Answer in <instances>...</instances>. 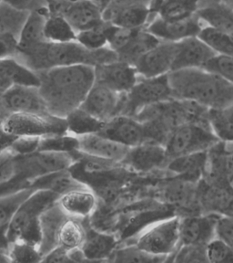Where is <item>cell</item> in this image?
I'll return each instance as SVG.
<instances>
[{"instance_id":"1","label":"cell","mask_w":233,"mask_h":263,"mask_svg":"<svg viewBox=\"0 0 233 263\" xmlns=\"http://www.w3.org/2000/svg\"><path fill=\"white\" fill-rule=\"evenodd\" d=\"M37 73L40 82L38 90L47 110L60 118L81 106L95 83L93 66H64Z\"/></svg>"},{"instance_id":"2","label":"cell","mask_w":233,"mask_h":263,"mask_svg":"<svg viewBox=\"0 0 233 263\" xmlns=\"http://www.w3.org/2000/svg\"><path fill=\"white\" fill-rule=\"evenodd\" d=\"M15 58L35 72L71 65L96 66L119 60L117 53L109 47L90 50L78 41L49 42L27 50L16 51Z\"/></svg>"},{"instance_id":"3","label":"cell","mask_w":233,"mask_h":263,"mask_svg":"<svg viewBox=\"0 0 233 263\" xmlns=\"http://www.w3.org/2000/svg\"><path fill=\"white\" fill-rule=\"evenodd\" d=\"M173 98L197 103L208 110L233 103V84L203 68L174 70L168 73Z\"/></svg>"},{"instance_id":"4","label":"cell","mask_w":233,"mask_h":263,"mask_svg":"<svg viewBox=\"0 0 233 263\" xmlns=\"http://www.w3.org/2000/svg\"><path fill=\"white\" fill-rule=\"evenodd\" d=\"M58 196L45 189H36L16 210L8 225V242L24 241L38 247L40 245V218L46 210L56 204Z\"/></svg>"},{"instance_id":"5","label":"cell","mask_w":233,"mask_h":263,"mask_svg":"<svg viewBox=\"0 0 233 263\" xmlns=\"http://www.w3.org/2000/svg\"><path fill=\"white\" fill-rule=\"evenodd\" d=\"M219 141L211 128L198 123H185L171 132L164 146L168 160H172L188 154L207 151Z\"/></svg>"},{"instance_id":"6","label":"cell","mask_w":233,"mask_h":263,"mask_svg":"<svg viewBox=\"0 0 233 263\" xmlns=\"http://www.w3.org/2000/svg\"><path fill=\"white\" fill-rule=\"evenodd\" d=\"M172 99L173 95L168 74L154 78L139 77L133 88L123 95L119 115L134 117L145 107L167 102Z\"/></svg>"},{"instance_id":"7","label":"cell","mask_w":233,"mask_h":263,"mask_svg":"<svg viewBox=\"0 0 233 263\" xmlns=\"http://www.w3.org/2000/svg\"><path fill=\"white\" fill-rule=\"evenodd\" d=\"M3 126L5 131L15 137H44L68 133L65 118L50 114L25 112L8 115L4 119Z\"/></svg>"},{"instance_id":"8","label":"cell","mask_w":233,"mask_h":263,"mask_svg":"<svg viewBox=\"0 0 233 263\" xmlns=\"http://www.w3.org/2000/svg\"><path fill=\"white\" fill-rule=\"evenodd\" d=\"M179 218H170L153 224L144 230L136 245L150 254L168 257L180 246Z\"/></svg>"},{"instance_id":"9","label":"cell","mask_w":233,"mask_h":263,"mask_svg":"<svg viewBox=\"0 0 233 263\" xmlns=\"http://www.w3.org/2000/svg\"><path fill=\"white\" fill-rule=\"evenodd\" d=\"M25 112L49 114L38 87L15 85L0 92V115H8Z\"/></svg>"},{"instance_id":"10","label":"cell","mask_w":233,"mask_h":263,"mask_svg":"<svg viewBox=\"0 0 233 263\" xmlns=\"http://www.w3.org/2000/svg\"><path fill=\"white\" fill-rule=\"evenodd\" d=\"M48 10L50 14L64 16L77 33L104 21L102 9L91 0H82L76 3L48 0Z\"/></svg>"},{"instance_id":"11","label":"cell","mask_w":233,"mask_h":263,"mask_svg":"<svg viewBox=\"0 0 233 263\" xmlns=\"http://www.w3.org/2000/svg\"><path fill=\"white\" fill-rule=\"evenodd\" d=\"M202 27L203 23L197 15L172 21L155 15L147 23L146 29L159 41L179 42L188 37H198Z\"/></svg>"},{"instance_id":"12","label":"cell","mask_w":233,"mask_h":263,"mask_svg":"<svg viewBox=\"0 0 233 263\" xmlns=\"http://www.w3.org/2000/svg\"><path fill=\"white\" fill-rule=\"evenodd\" d=\"M123 95L95 82L80 108L107 123L120 115Z\"/></svg>"},{"instance_id":"13","label":"cell","mask_w":233,"mask_h":263,"mask_svg":"<svg viewBox=\"0 0 233 263\" xmlns=\"http://www.w3.org/2000/svg\"><path fill=\"white\" fill-rule=\"evenodd\" d=\"M176 53V42L160 41L143 54L134 64L139 77L154 78L172 72Z\"/></svg>"},{"instance_id":"14","label":"cell","mask_w":233,"mask_h":263,"mask_svg":"<svg viewBox=\"0 0 233 263\" xmlns=\"http://www.w3.org/2000/svg\"><path fill=\"white\" fill-rule=\"evenodd\" d=\"M94 69L95 82L119 93H127L139 81L135 67L119 60L96 66Z\"/></svg>"},{"instance_id":"15","label":"cell","mask_w":233,"mask_h":263,"mask_svg":"<svg viewBox=\"0 0 233 263\" xmlns=\"http://www.w3.org/2000/svg\"><path fill=\"white\" fill-rule=\"evenodd\" d=\"M168 161L164 144L145 142L135 147L130 148L121 164L136 172L147 173L163 167L168 164Z\"/></svg>"},{"instance_id":"16","label":"cell","mask_w":233,"mask_h":263,"mask_svg":"<svg viewBox=\"0 0 233 263\" xmlns=\"http://www.w3.org/2000/svg\"><path fill=\"white\" fill-rule=\"evenodd\" d=\"M220 215L188 217L180 221V246H202L216 238V225Z\"/></svg>"},{"instance_id":"17","label":"cell","mask_w":233,"mask_h":263,"mask_svg":"<svg viewBox=\"0 0 233 263\" xmlns=\"http://www.w3.org/2000/svg\"><path fill=\"white\" fill-rule=\"evenodd\" d=\"M78 138V152L102 160L121 164L130 148L99 133Z\"/></svg>"},{"instance_id":"18","label":"cell","mask_w":233,"mask_h":263,"mask_svg":"<svg viewBox=\"0 0 233 263\" xmlns=\"http://www.w3.org/2000/svg\"><path fill=\"white\" fill-rule=\"evenodd\" d=\"M99 134L129 148L135 147L147 142L143 123L127 115H118L110 120Z\"/></svg>"},{"instance_id":"19","label":"cell","mask_w":233,"mask_h":263,"mask_svg":"<svg viewBox=\"0 0 233 263\" xmlns=\"http://www.w3.org/2000/svg\"><path fill=\"white\" fill-rule=\"evenodd\" d=\"M216 54L198 37H188L176 42V53L172 71L203 68Z\"/></svg>"},{"instance_id":"20","label":"cell","mask_w":233,"mask_h":263,"mask_svg":"<svg viewBox=\"0 0 233 263\" xmlns=\"http://www.w3.org/2000/svg\"><path fill=\"white\" fill-rule=\"evenodd\" d=\"M57 205L72 218H89L98 206V196L88 185L70 190L57 198Z\"/></svg>"},{"instance_id":"21","label":"cell","mask_w":233,"mask_h":263,"mask_svg":"<svg viewBox=\"0 0 233 263\" xmlns=\"http://www.w3.org/2000/svg\"><path fill=\"white\" fill-rule=\"evenodd\" d=\"M39 78L15 57L0 59V92L15 85L39 86Z\"/></svg>"},{"instance_id":"22","label":"cell","mask_w":233,"mask_h":263,"mask_svg":"<svg viewBox=\"0 0 233 263\" xmlns=\"http://www.w3.org/2000/svg\"><path fill=\"white\" fill-rule=\"evenodd\" d=\"M152 17V8L147 6L128 7L103 14L104 21L117 27L129 29H144Z\"/></svg>"},{"instance_id":"23","label":"cell","mask_w":233,"mask_h":263,"mask_svg":"<svg viewBox=\"0 0 233 263\" xmlns=\"http://www.w3.org/2000/svg\"><path fill=\"white\" fill-rule=\"evenodd\" d=\"M196 15L205 25L233 37V8L223 0L205 5Z\"/></svg>"},{"instance_id":"24","label":"cell","mask_w":233,"mask_h":263,"mask_svg":"<svg viewBox=\"0 0 233 263\" xmlns=\"http://www.w3.org/2000/svg\"><path fill=\"white\" fill-rule=\"evenodd\" d=\"M49 10H36L29 12L27 21L17 39L16 51L27 50L39 45L46 41L44 29Z\"/></svg>"},{"instance_id":"25","label":"cell","mask_w":233,"mask_h":263,"mask_svg":"<svg viewBox=\"0 0 233 263\" xmlns=\"http://www.w3.org/2000/svg\"><path fill=\"white\" fill-rule=\"evenodd\" d=\"M84 184L78 178L74 177L73 174L70 172V169L59 171V172L51 173L44 175L41 177L33 179L32 185L29 187L35 189H45L57 196H61L63 194L69 192L70 190L82 187Z\"/></svg>"},{"instance_id":"26","label":"cell","mask_w":233,"mask_h":263,"mask_svg":"<svg viewBox=\"0 0 233 263\" xmlns=\"http://www.w3.org/2000/svg\"><path fill=\"white\" fill-rule=\"evenodd\" d=\"M207 161V151L193 153L168 161V167L186 180H197L204 173Z\"/></svg>"},{"instance_id":"27","label":"cell","mask_w":233,"mask_h":263,"mask_svg":"<svg viewBox=\"0 0 233 263\" xmlns=\"http://www.w3.org/2000/svg\"><path fill=\"white\" fill-rule=\"evenodd\" d=\"M87 260H101L111 258L116 251V239L110 234L87 230L86 239L81 247Z\"/></svg>"},{"instance_id":"28","label":"cell","mask_w":233,"mask_h":263,"mask_svg":"<svg viewBox=\"0 0 233 263\" xmlns=\"http://www.w3.org/2000/svg\"><path fill=\"white\" fill-rule=\"evenodd\" d=\"M220 0H163L156 15L164 20H183L195 16L205 5Z\"/></svg>"},{"instance_id":"29","label":"cell","mask_w":233,"mask_h":263,"mask_svg":"<svg viewBox=\"0 0 233 263\" xmlns=\"http://www.w3.org/2000/svg\"><path fill=\"white\" fill-rule=\"evenodd\" d=\"M202 194L203 204L211 213L233 216V189L224 185L208 186Z\"/></svg>"},{"instance_id":"30","label":"cell","mask_w":233,"mask_h":263,"mask_svg":"<svg viewBox=\"0 0 233 263\" xmlns=\"http://www.w3.org/2000/svg\"><path fill=\"white\" fill-rule=\"evenodd\" d=\"M87 229L80 221V218L67 216L62 221L56 235L57 246L67 250L81 248L86 239Z\"/></svg>"},{"instance_id":"31","label":"cell","mask_w":233,"mask_h":263,"mask_svg":"<svg viewBox=\"0 0 233 263\" xmlns=\"http://www.w3.org/2000/svg\"><path fill=\"white\" fill-rule=\"evenodd\" d=\"M160 42L146 28L138 29L129 44L118 53V57L119 61L134 66L139 58Z\"/></svg>"},{"instance_id":"32","label":"cell","mask_w":233,"mask_h":263,"mask_svg":"<svg viewBox=\"0 0 233 263\" xmlns=\"http://www.w3.org/2000/svg\"><path fill=\"white\" fill-rule=\"evenodd\" d=\"M29 12L16 8L5 1L0 3V36L17 39Z\"/></svg>"},{"instance_id":"33","label":"cell","mask_w":233,"mask_h":263,"mask_svg":"<svg viewBox=\"0 0 233 263\" xmlns=\"http://www.w3.org/2000/svg\"><path fill=\"white\" fill-rule=\"evenodd\" d=\"M65 119L68 126V133L77 137L99 133L106 123L97 119L80 107L71 111Z\"/></svg>"},{"instance_id":"34","label":"cell","mask_w":233,"mask_h":263,"mask_svg":"<svg viewBox=\"0 0 233 263\" xmlns=\"http://www.w3.org/2000/svg\"><path fill=\"white\" fill-rule=\"evenodd\" d=\"M209 126L218 138L233 143V103L229 105L208 111Z\"/></svg>"},{"instance_id":"35","label":"cell","mask_w":233,"mask_h":263,"mask_svg":"<svg viewBox=\"0 0 233 263\" xmlns=\"http://www.w3.org/2000/svg\"><path fill=\"white\" fill-rule=\"evenodd\" d=\"M46 41L49 42H71L77 41V31L64 16L49 13L44 29Z\"/></svg>"},{"instance_id":"36","label":"cell","mask_w":233,"mask_h":263,"mask_svg":"<svg viewBox=\"0 0 233 263\" xmlns=\"http://www.w3.org/2000/svg\"><path fill=\"white\" fill-rule=\"evenodd\" d=\"M198 37L216 55L233 58V37L229 34L204 25Z\"/></svg>"},{"instance_id":"37","label":"cell","mask_w":233,"mask_h":263,"mask_svg":"<svg viewBox=\"0 0 233 263\" xmlns=\"http://www.w3.org/2000/svg\"><path fill=\"white\" fill-rule=\"evenodd\" d=\"M34 190L29 186L0 197V230H8V225L16 210Z\"/></svg>"},{"instance_id":"38","label":"cell","mask_w":233,"mask_h":263,"mask_svg":"<svg viewBox=\"0 0 233 263\" xmlns=\"http://www.w3.org/2000/svg\"><path fill=\"white\" fill-rule=\"evenodd\" d=\"M78 150V137L71 135L70 133H66L63 135H54L41 137L38 151L73 154Z\"/></svg>"},{"instance_id":"39","label":"cell","mask_w":233,"mask_h":263,"mask_svg":"<svg viewBox=\"0 0 233 263\" xmlns=\"http://www.w3.org/2000/svg\"><path fill=\"white\" fill-rule=\"evenodd\" d=\"M4 257L14 262H37L42 259L38 247L19 240L8 243Z\"/></svg>"},{"instance_id":"40","label":"cell","mask_w":233,"mask_h":263,"mask_svg":"<svg viewBox=\"0 0 233 263\" xmlns=\"http://www.w3.org/2000/svg\"><path fill=\"white\" fill-rule=\"evenodd\" d=\"M108 21H103L90 29L77 33V41L80 45L90 50H98L108 47L107 29Z\"/></svg>"},{"instance_id":"41","label":"cell","mask_w":233,"mask_h":263,"mask_svg":"<svg viewBox=\"0 0 233 263\" xmlns=\"http://www.w3.org/2000/svg\"><path fill=\"white\" fill-rule=\"evenodd\" d=\"M111 258L114 262H159L165 260L164 257L150 254L136 244L116 250Z\"/></svg>"},{"instance_id":"42","label":"cell","mask_w":233,"mask_h":263,"mask_svg":"<svg viewBox=\"0 0 233 263\" xmlns=\"http://www.w3.org/2000/svg\"><path fill=\"white\" fill-rule=\"evenodd\" d=\"M138 29H129L117 27L109 22L107 29V37H108V47L112 49L116 53H119L122 50L131 39L134 37Z\"/></svg>"},{"instance_id":"43","label":"cell","mask_w":233,"mask_h":263,"mask_svg":"<svg viewBox=\"0 0 233 263\" xmlns=\"http://www.w3.org/2000/svg\"><path fill=\"white\" fill-rule=\"evenodd\" d=\"M206 257L209 262H233V249L216 237L206 245Z\"/></svg>"},{"instance_id":"44","label":"cell","mask_w":233,"mask_h":263,"mask_svg":"<svg viewBox=\"0 0 233 263\" xmlns=\"http://www.w3.org/2000/svg\"><path fill=\"white\" fill-rule=\"evenodd\" d=\"M41 137L37 136H18L13 141L8 152L12 156H26L38 152Z\"/></svg>"},{"instance_id":"45","label":"cell","mask_w":233,"mask_h":263,"mask_svg":"<svg viewBox=\"0 0 233 263\" xmlns=\"http://www.w3.org/2000/svg\"><path fill=\"white\" fill-rule=\"evenodd\" d=\"M204 69L220 74L233 84V58L216 55Z\"/></svg>"},{"instance_id":"46","label":"cell","mask_w":233,"mask_h":263,"mask_svg":"<svg viewBox=\"0 0 233 263\" xmlns=\"http://www.w3.org/2000/svg\"><path fill=\"white\" fill-rule=\"evenodd\" d=\"M176 261H208L206 257V246H180Z\"/></svg>"},{"instance_id":"47","label":"cell","mask_w":233,"mask_h":263,"mask_svg":"<svg viewBox=\"0 0 233 263\" xmlns=\"http://www.w3.org/2000/svg\"><path fill=\"white\" fill-rule=\"evenodd\" d=\"M216 237L233 249V216H220L216 225Z\"/></svg>"},{"instance_id":"48","label":"cell","mask_w":233,"mask_h":263,"mask_svg":"<svg viewBox=\"0 0 233 263\" xmlns=\"http://www.w3.org/2000/svg\"><path fill=\"white\" fill-rule=\"evenodd\" d=\"M3 1L28 12L48 9V0H3Z\"/></svg>"},{"instance_id":"49","label":"cell","mask_w":233,"mask_h":263,"mask_svg":"<svg viewBox=\"0 0 233 263\" xmlns=\"http://www.w3.org/2000/svg\"><path fill=\"white\" fill-rule=\"evenodd\" d=\"M154 0H111V2L103 10V14L112 12L120 8L133 7V6H147L152 8Z\"/></svg>"},{"instance_id":"50","label":"cell","mask_w":233,"mask_h":263,"mask_svg":"<svg viewBox=\"0 0 233 263\" xmlns=\"http://www.w3.org/2000/svg\"><path fill=\"white\" fill-rule=\"evenodd\" d=\"M43 262H69L71 261L70 251L61 246H56L41 259Z\"/></svg>"},{"instance_id":"51","label":"cell","mask_w":233,"mask_h":263,"mask_svg":"<svg viewBox=\"0 0 233 263\" xmlns=\"http://www.w3.org/2000/svg\"><path fill=\"white\" fill-rule=\"evenodd\" d=\"M16 40L12 37L0 36V59L15 57L16 53Z\"/></svg>"},{"instance_id":"52","label":"cell","mask_w":233,"mask_h":263,"mask_svg":"<svg viewBox=\"0 0 233 263\" xmlns=\"http://www.w3.org/2000/svg\"><path fill=\"white\" fill-rule=\"evenodd\" d=\"M4 117L0 115V156L5 152H7L8 148L15 140V136H11L5 131L4 126H3V122H4Z\"/></svg>"},{"instance_id":"53","label":"cell","mask_w":233,"mask_h":263,"mask_svg":"<svg viewBox=\"0 0 233 263\" xmlns=\"http://www.w3.org/2000/svg\"><path fill=\"white\" fill-rule=\"evenodd\" d=\"M92 2H94L95 4L98 5L99 8L104 10L107 8V6L111 2V0H91Z\"/></svg>"},{"instance_id":"54","label":"cell","mask_w":233,"mask_h":263,"mask_svg":"<svg viewBox=\"0 0 233 263\" xmlns=\"http://www.w3.org/2000/svg\"><path fill=\"white\" fill-rule=\"evenodd\" d=\"M163 0H154V4L152 6V13L156 15V12H157V10H158V8L160 7V4H161V2H162Z\"/></svg>"},{"instance_id":"55","label":"cell","mask_w":233,"mask_h":263,"mask_svg":"<svg viewBox=\"0 0 233 263\" xmlns=\"http://www.w3.org/2000/svg\"><path fill=\"white\" fill-rule=\"evenodd\" d=\"M54 1L61 2V3H76V2H79V1H82V0H54Z\"/></svg>"},{"instance_id":"56","label":"cell","mask_w":233,"mask_h":263,"mask_svg":"<svg viewBox=\"0 0 233 263\" xmlns=\"http://www.w3.org/2000/svg\"><path fill=\"white\" fill-rule=\"evenodd\" d=\"M223 1L233 8V0H223Z\"/></svg>"},{"instance_id":"57","label":"cell","mask_w":233,"mask_h":263,"mask_svg":"<svg viewBox=\"0 0 233 263\" xmlns=\"http://www.w3.org/2000/svg\"><path fill=\"white\" fill-rule=\"evenodd\" d=\"M1 1H2V0H0V3H1Z\"/></svg>"}]
</instances>
